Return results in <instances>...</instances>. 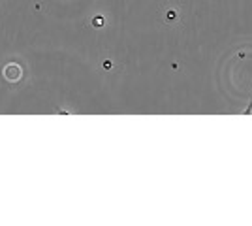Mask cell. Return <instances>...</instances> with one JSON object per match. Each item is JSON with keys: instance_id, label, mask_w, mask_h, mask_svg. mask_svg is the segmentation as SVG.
<instances>
[{"instance_id": "obj_1", "label": "cell", "mask_w": 252, "mask_h": 226, "mask_svg": "<svg viewBox=\"0 0 252 226\" xmlns=\"http://www.w3.org/2000/svg\"><path fill=\"white\" fill-rule=\"evenodd\" d=\"M93 25H94V27H102V25H104V19H102V17H94V19H93Z\"/></svg>"}]
</instances>
